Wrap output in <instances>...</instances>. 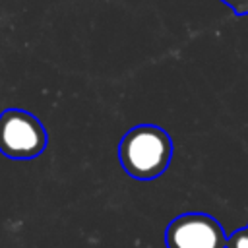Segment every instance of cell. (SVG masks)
Here are the masks:
<instances>
[{"mask_svg":"<svg viewBox=\"0 0 248 248\" xmlns=\"http://www.w3.org/2000/svg\"><path fill=\"white\" fill-rule=\"evenodd\" d=\"M172 159L170 136L155 124H140L128 130L118 145V161L136 180L161 176Z\"/></svg>","mask_w":248,"mask_h":248,"instance_id":"1","label":"cell"},{"mask_svg":"<svg viewBox=\"0 0 248 248\" xmlns=\"http://www.w3.org/2000/svg\"><path fill=\"white\" fill-rule=\"evenodd\" d=\"M46 143V130L35 114L23 108H6L0 114V153L4 157L29 161L39 157Z\"/></svg>","mask_w":248,"mask_h":248,"instance_id":"2","label":"cell"},{"mask_svg":"<svg viewBox=\"0 0 248 248\" xmlns=\"http://www.w3.org/2000/svg\"><path fill=\"white\" fill-rule=\"evenodd\" d=\"M225 229L207 213H182L174 217L165 231L167 248H225Z\"/></svg>","mask_w":248,"mask_h":248,"instance_id":"3","label":"cell"},{"mask_svg":"<svg viewBox=\"0 0 248 248\" xmlns=\"http://www.w3.org/2000/svg\"><path fill=\"white\" fill-rule=\"evenodd\" d=\"M225 248H248V227L234 231L227 238V246Z\"/></svg>","mask_w":248,"mask_h":248,"instance_id":"4","label":"cell"},{"mask_svg":"<svg viewBox=\"0 0 248 248\" xmlns=\"http://www.w3.org/2000/svg\"><path fill=\"white\" fill-rule=\"evenodd\" d=\"M223 4H227L236 16H246L248 14V0H221Z\"/></svg>","mask_w":248,"mask_h":248,"instance_id":"5","label":"cell"}]
</instances>
